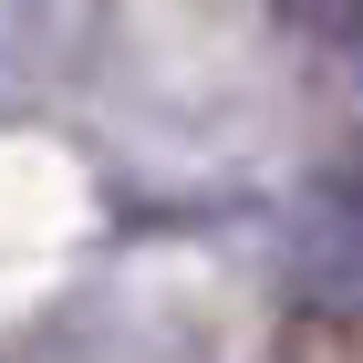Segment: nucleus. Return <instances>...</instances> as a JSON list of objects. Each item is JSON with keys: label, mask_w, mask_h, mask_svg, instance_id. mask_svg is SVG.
<instances>
[{"label": "nucleus", "mask_w": 363, "mask_h": 363, "mask_svg": "<svg viewBox=\"0 0 363 363\" xmlns=\"http://www.w3.org/2000/svg\"><path fill=\"white\" fill-rule=\"evenodd\" d=\"M322 31H333L342 52H353V62H363V0H322Z\"/></svg>", "instance_id": "obj_1"}]
</instances>
